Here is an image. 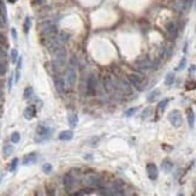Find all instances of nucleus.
<instances>
[{"instance_id": "1", "label": "nucleus", "mask_w": 196, "mask_h": 196, "mask_svg": "<svg viewBox=\"0 0 196 196\" xmlns=\"http://www.w3.org/2000/svg\"><path fill=\"white\" fill-rule=\"evenodd\" d=\"M76 81H77V59L76 57H72L70 60V64L68 65V69L65 71V77H64L66 90H71L74 88Z\"/></svg>"}, {"instance_id": "2", "label": "nucleus", "mask_w": 196, "mask_h": 196, "mask_svg": "<svg viewBox=\"0 0 196 196\" xmlns=\"http://www.w3.org/2000/svg\"><path fill=\"white\" fill-rule=\"evenodd\" d=\"M53 66L57 71H60V70L64 68L65 63H66V58H68V54H66V49L63 47L58 48L57 51H54L53 53Z\"/></svg>"}, {"instance_id": "3", "label": "nucleus", "mask_w": 196, "mask_h": 196, "mask_svg": "<svg viewBox=\"0 0 196 196\" xmlns=\"http://www.w3.org/2000/svg\"><path fill=\"white\" fill-rule=\"evenodd\" d=\"M52 134H53V130H52L51 127L40 124L39 127H38V129H36L35 142H38V143H40V142H45V141H47V140L51 138Z\"/></svg>"}, {"instance_id": "4", "label": "nucleus", "mask_w": 196, "mask_h": 196, "mask_svg": "<svg viewBox=\"0 0 196 196\" xmlns=\"http://www.w3.org/2000/svg\"><path fill=\"white\" fill-rule=\"evenodd\" d=\"M40 31L45 38L53 36L57 34V25L52 20H45L40 24Z\"/></svg>"}, {"instance_id": "5", "label": "nucleus", "mask_w": 196, "mask_h": 196, "mask_svg": "<svg viewBox=\"0 0 196 196\" xmlns=\"http://www.w3.org/2000/svg\"><path fill=\"white\" fill-rule=\"evenodd\" d=\"M129 82L132 87H135L140 91L145 90V88H146V79L143 78L141 75H137V74L129 75Z\"/></svg>"}, {"instance_id": "6", "label": "nucleus", "mask_w": 196, "mask_h": 196, "mask_svg": "<svg viewBox=\"0 0 196 196\" xmlns=\"http://www.w3.org/2000/svg\"><path fill=\"white\" fill-rule=\"evenodd\" d=\"M134 68L140 71V72H146V71H150L152 70V60L148 58V57H142V58H138L135 64H134Z\"/></svg>"}, {"instance_id": "7", "label": "nucleus", "mask_w": 196, "mask_h": 196, "mask_svg": "<svg viewBox=\"0 0 196 196\" xmlns=\"http://www.w3.org/2000/svg\"><path fill=\"white\" fill-rule=\"evenodd\" d=\"M168 120L171 123V125L175 127H180L182 124H183V117H182V113L178 111V109H175L172 112H170L168 114Z\"/></svg>"}, {"instance_id": "8", "label": "nucleus", "mask_w": 196, "mask_h": 196, "mask_svg": "<svg viewBox=\"0 0 196 196\" xmlns=\"http://www.w3.org/2000/svg\"><path fill=\"white\" fill-rule=\"evenodd\" d=\"M98 93V79L95 75H90L87 79V94L89 95H95Z\"/></svg>"}, {"instance_id": "9", "label": "nucleus", "mask_w": 196, "mask_h": 196, "mask_svg": "<svg viewBox=\"0 0 196 196\" xmlns=\"http://www.w3.org/2000/svg\"><path fill=\"white\" fill-rule=\"evenodd\" d=\"M84 182H86V184L89 186H100L101 185V178L100 176L98 175H95V173H89L84 178Z\"/></svg>"}, {"instance_id": "10", "label": "nucleus", "mask_w": 196, "mask_h": 196, "mask_svg": "<svg viewBox=\"0 0 196 196\" xmlns=\"http://www.w3.org/2000/svg\"><path fill=\"white\" fill-rule=\"evenodd\" d=\"M63 184H64V188L68 193H71L72 189H74V184H75V178L71 176L70 173H66L64 178H63Z\"/></svg>"}, {"instance_id": "11", "label": "nucleus", "mask_w": 196, "mask_h": 196, "mask_svg": "<svg viewBox=\"0 0 196 196\" xmlns=\"http://www.w3.org/2000/svg\"><path fill=\"white\" fill-rule=\"evenodd\" d=\"M147 175H148V178L150 179V180H155L159 176V170H158V167L155 164H153V163H149L147 165Z\"/></svg>"}, {"instance_id": "12", "label": "nucleus", "mask_w": 196, "mask_h": 196, "mask_svg": "<svg viewBox=\"0 0 196 196\" xmlns=\"http://www.w3.org/2000/svg\"><path fill=\"white\" fill-rule=\"evenodd\" d=\"M166 31L171 39H176L178 35V25L176 22H168L166 24Z\"/></svg>"}, {"instance_id": "13", "label": "nucleus", "mask_w": 196, "mask_h": 196, "mask_svg": "<svg viewBox=\"0 0 196 196\" xmlns=\"http://www.w3.org/2000/svg\"><path fill=\"white\" fill-rule=\"evenodd\" d=\"M24 118L25 119H28V120H30V119H33V118L36 116V107L34 106V105H29L28 107L24 109Z\"/></svg>"}, {"instance_id": "14", "label": "nucleus", "mask_w": 196, "mask_h": 196, "mask_svg": "<svg viewBox=\"0 0 196 196\" xmlns=\"http://www.w3.org/2000/svg\"><path fill=\"white\" fill-rule=\"evenodd\" d=\"M54 86L58 90L59 93L64 94L66 91V87H65V82H64V78H60V77H56L54 78Z\"/></svg>"}, {"instance_id": "15", "label": "nucleus", "mask_w": 196, "mask_h": 196, "mask_svg": "<svg viewBox=\"0 0 196 196\" xmlns=\"http://www.w3.org/2000/svg\"><path fill=\"white\" fill-rule=\"evenodd\" d=\"M36 160H38V154L36 153H29L23 158V164L24 165H31V164H35Z\"/></svg>"}, {"instance_id": "16", "label": "nucleus", "mask_w": 196, "mask_h": 196, "mask_svg": "<svg viewBox=\"0 0 196 196\" xmlns=\"http://www.w3.org/2000/svg\"><path fill=\"white\" fill-rule=\"evenodd\" d=\"M173 168V163L170 160V159H164L163 163H161V170L165 172V173H170Z\"/></svg>"}, {"instance_id": "17", "label": "nucleus", "mask_w": 196, "mask_h": 196, "mask_svg": "<svg viewBox=\"0 0 196 196\" xmlns=\"http://www.w3.org/2000/svg\"><path fill=\"white\" fill-rule=\"evenodd\" d=\"M186 119H188V124H189V127L193 129L194 125H195V113L191 108H188L186 111Z\"/></svg>"}, {"instance_id": "18", "label": "nucleus", "mask_w": 196, "mask_h": 196, "mask_svg": "<svg viewBox=\"0 0 196 196\" xmlns=\"http://www.w3.org/2000/svg\"><path fill=\"white\" fill-rule=\"evenodd\" d=\"M68 122H69L70 127L75 129V127H77V124H78V117H77V114L74 113V112H70L69 114H68Z\"/></svg>"}, {"instance_id": "19", "label": "nucleus", "mask_w": 196, "mask_h": 196, "mask_svg": "<svg viewBox=\"0 0 196 196\" xmlns=\"http://www.w3.org/2000/svg\"><path fill=\"white\" fill-rule=\"evenodd\" d=\"M58 137L60 141H70L71 138L74 137V132L71 130H65V131H61L59 134Z\"/></svg>"}, {"instance_id": "20", "label": "nucleus", "mask_w": 196, "mask_h": 196, "mask_svg": "<svg viewBox=\"0 0 196 196\" xmlns=\"http://www.w3.org/2000/svg\"><path fill=\"white\" fill-rule=\"evenodd\" d=\"M159 95H160V90H159V89H154V90H152V91H150V94L147 96L148 102H154V101L158 99Z\"/></svg>"}, {"instance_id": "21", "label": "nucleus", "mask_w": 196, "mask_h": 196, "mask_svg": "<svg viewBox=\"0 0 196 196\" xmlns=\"http://www.w3.org/2000/svg\"><path fill=\"white\" fill-rule=\"evenodd\" d=\"M175 78H176L175 72H168V74H167V76H166V78H165V84H166L167 87L172 86V84H173V82H175Z\"/></svg>"}, {"instance_id": "22", "label": "nucleus", "mask_w": 196, "mask_h": 196, "mask_svg": "<svg viewBox=\"0 0 196 196\" xmlns=\"http://www.w3.org/2000/svg\"><path fill=\"white\" fill-rule=\"evenodd\" d=\"M57 35H58V39H59V41L61 42V45H65V43H66V42L69 41V39H70L69 34H68V33H64V31L58 33Z\"/></svg>"}, {"instance_id": "23", "label": "nucleus", "mask_w": 196, "mask_h": 196, "mask_svg": "<svg viewBox=\"0 0 196 196\" xmlns=\"http://www.w3.org/2000/svg\"><path fill=\"white\" fill-rule=\"evenodd\" d=\"M168 101H170L168 99H164V100H161V101L158 104V112H159V113H161V112L165 111V108H166Z\"/></svg>"}, {"instance_id": "24", "label": "nucleus", "mask_w": 196, "mask_h": 196, "mask_svg": "<svg viewBox=\"0 0 196 196\" xmlns=\"http://www.w3.org/2000/svg\"><path fill=\"white\" fill-rule=\"evenodd\" d=\"M30 28H31V18H30V17H25L24 23H23V30H24V33L28 34Z\"/></svg>"}, {"instance_id": "25", "label": "nucleus", "mask_w": 196, "mask_h": 196, "mask_svg": "<svg viewBox=\"0 0 196 196\" xmlns=\"http://www.w3.org/2000/svg\"><path fill=\"white\" fill-rule=\"evenodd\" d=\"M12 152H13V146L10 145V143H6V145L4 146V155L6 158L10 157L11 154H12Z\"/></svg>"}, {"instance_id": "26", "label": "nucleus", "mask_w": 196, "mask_h": 196, "mask_svg": "<svg viewBox=\"0 0 196 196\" xmlns=\"http://www.w3.org/2000/svg\"><path fill=\"white\" fill-rule=\"evenodd\" d=\"M10 58H11V61L13 63V64H16L17 63V60H18V51L16 48H13V49H11V52H10Z\"/></svg>"}, {"instance_id": "27", "label": "nucleus", "mask_w": 196, "mask_h": 196, "mask_svg": "<svg viewBox=\"0 0 196 196\" xmlns=\"http://www.w3.org/2000/svg\"><path fill=\"white\" fill-rule=\"evenodd\" d=\"M7 40H6V38H5V35L2 34V33H0V47L1 48H7Z\"/></svg>"}, {"instance_id": "28", "label": "nucleus", "mask_w": 196, "mask_h": 196, "mask_svg": "<svg viewBox=\"0 0 196 196\" xmlns=\"http://www.w3.org/2000/svg\"><path fill=\"white\" fill-rule=\"evenodd\" d=\"M31 95H33V87H27V88L24 89L23 98L25 99V100H28V99L31 98Z\"/></svg>"}, {"instance_id": "29", "label": "nucleus", "mask_w": 196, "mask_h": 196, "mask_svg": "<svg viewBox=\"0 0 196 196\" xmlns=\"http://www.w3.org/2000/svg\"><path fill=\"white\" fill-rule=\"evenodd\" d=\"M18 163H20L18 158H15V159L11 161V165H10L11 172H13V171H16V170H17V167H18Z\"/></svg>"}, {"instance_id": "30", "label": "nucleus", "mask_w": 196, "mask_h": 196, "mask_svg": "<svg viewBox=\"0 0 196 196\" xmlns=\"http://www.w3.org/2000/svg\"><path fill=\"white\" fill-rule=\"evenodd\" d=\"M20 141V132H13L12 135H11V142L12 143H18Z\"/></svg>"}, {"instance_id": "31", "label": "nucleus", "mask_w": 196, "mask_h": 196, "mask_svg": "<svg viewBox=\"0 0 196 196\" xmlns=\"http://www.w3.org/2000/svg\"><path fill=\"white\" fill-rule=\"evenodd\" d=\"M138 108L137 107H132V108H129L127 112L124 113L125 114V117H131V116H134L135 113H136V111H137Z\"/></svg>"}, {"instance_id": "32", "label": "nucleus", "mask_w": 196, "mask_h": 196, "mask_svg": "<svg viewBox=\"0 0 196 196\" xmlns=\"http://www.w3.org/2000/svg\"><path fill=\"white\" fill-rule=\"evenodd\" d=\"M185 66H186V58L185 57H183L182 58V60H180V63H179V65H178V68H177V70H183V69H185Z\"/></svg>"}, {"instance_id": "33", "label": "nucleus", "mask_w": 196, "mask_h": 196, "mask_svg": "<svg viewBox=\"0 0 196 196\" xmlns=\"http://www.w3.org/2000/svg\"><path fill=\"white\" fill-rule=\"evenodd\" d=\"M42 171H43L45 173H47V175L51 173V172H52V165L48 164V163H47V164H45V165L42 166Z\"/></svg>"}, {"instance_id": "34", "label": "nucleus", "mask_w": 196, "mask_h": 196, "mask_svg": "<svg viewBox=\"0 0 196 196\" xmlns=\"http://www.w3.org/2000/svg\"><path fill=\"white\" fill-rule=\"evenodd\" d=\"M13 81H15L13 74H11L10 76H9V79H7V89H9V91H10L11 89H12V84H13Z\"/></svg>"}, {"instance_id": "35", "label": "nucleus", "mask_w": 196, "mask_h": 196, "mask_svg": "<svg viewBox=\"0 0 196 196\" xmlns=\"http://www.w3.org/2000/svg\"><path fill=\"white\" fill-rule=\"evenodd\" d=\"M185 88L188 90H191V89H195L196 88V82L195 81H193V82H188L185 86Z\"/></svg>"}, {"instance_id": "36", "label": "nucleus", "mask_w": 196, "mask_h": 196, "mask_svg": "<svg viewBox=\"0 0 196 196\" xmlns=\"http://www.w3.org/2000/svg\"><path fill=\"white\" fill-rule=\"evenodd\" d=\"M5 72H6V64L0 63V76L5 75Z\"/></svg>"}, {"instance_id": "37", "label": "nucleus", "mask_w": 196, "mask_h": 196, "mask_svg": "<svg viewBox=\"0 0 196 196\" xmlns=\"http://www.w3.org/2000/svg\"><path fill=\"white\" fill-rule=\"evenodd\" d=\"M150 112H152V108H150V107H147L146 109H145V111H143V114H142V118H143V119H146V118H147L148 116L150 114Z\"/></svg>"}, {"instance_id": "38", "label": "nucleus", "mask_w": 196, "mask_h": 196, "mask_svg": "<svg viewBox=\"0 0 196 196\" xmlns=\"http://www.w3.org/2000/svg\"><path fill=\"white\" fill-rule=\"evenodd\" d=\"M5 24H6V17H5V16H2V15L0 13V28L5 27Z\"/></svg>"}, {"instance_id": "39", "label": "nucleus", "mask_w": 196, "mask_h": 196, "mask_svg": "<svg viewBox=\"0 0 196 196\" xmlns=\"http://www.w3.org/2000/svg\"><path fill=\"white\" fill-rule=\"evenodd\" d=\"M11 35H12V39L15 40V41H17L18 36H17V30L15 29V28H12V29H11Z\"/></svg>"}, {"instance_id": "40", "label": "nucleus", "mask_w": 196, "mask_h": 196, "mask_svg": "<svg viewBox=\"0 0 196 196\" xmlns=\"http://www.w3.org/2000/svg\"><path fill=\"white\" fill-rule=\"evenodd\" d=\"M42 1H43V0H33V4H35V5H40Z\"/></svg>"}, {"instance_id": "41", "label": "nucleus", "mask_w": 196, "mask_h": 196, "mask_svg": "<svg viewBox=\"0 0 196 196\" xmlns=\"http://www.w3.org/2000/svg\"><path fill=\"white\" fill-rule=\"evenodd\" d=\"M1 95H2V91H1V89H0V98H1Z\"/></svg>"}, {"instance_id": "42", "label": "nucleus", "mask_w": 196, "mask_h": 196, "mask_svg": "<svg viewBox=\"0 0 196 196\" xmlns=\"http://www.w3.org/2000/svg\"><path fill=\"white\" fill-rule=\"evenodd\" d=\"M9 1H10V2H15V1H16V0H9Z\"/></svg>"}, {"instance_id": "43", "label": "nucleus", "mask_w": 196, "mask_h": 196, "mask_svg": "<svg viewBox=\"0 0 196 196\" xmlns=\"http://www.w3.org/2000/svg\"><path fill=\"white\" fill-rule=\"evenodd\" d=\"M178 196H184L183 194H178Z\"/></svg>"}, {"instance_id": "44", "label": "nucleus", "mask_w": 196, "mask_h": 196, "mask_svg": "<svg viewBox=\"0 0 196 196\" xmlns=\"http://www.w3.org/2000/svg\"><path fill=\"white\" fill-rule=\"evenodd\" d=\"M195 7H196V4H195Z\"/></svg>"}]
</instances>
